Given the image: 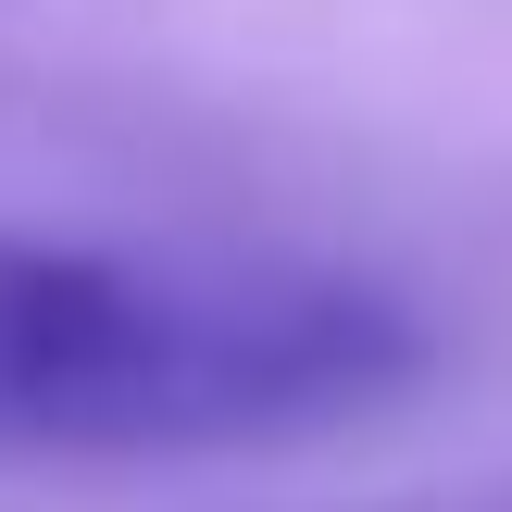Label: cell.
Instances as JSON below:
<instances>
[{
  "label": "cell",
  "instance_id": "1",
  "mask_svg": "<svg viewBox=\"0 0 512 512\" xmlns=\"http://www.w3.org/2000/svg\"><path fill=\"white\" fill-rule=\"evenodd\" d=\"M425 363L438 325L350 263L0 225V450L25 463H213L338 438L413 400Z\"/></svg>",
  "mask_w": 512,
  "mask_h": 512
},
{
  "label": "cell",
  "instance_id": "2",
  "mask_svg": "<svg viewBox=\"0 0 512 512\" xmlns=\"http://www.w3.org/2000/svg\"><path fill=\"white\" fill-rule=\"evenodd\" d=\"M413 512H438V500H413ZM463 512H512V500H463Z\"/></svg>",
  "mask_w": 512,
  "mask_h": 512
}]
</instances>
